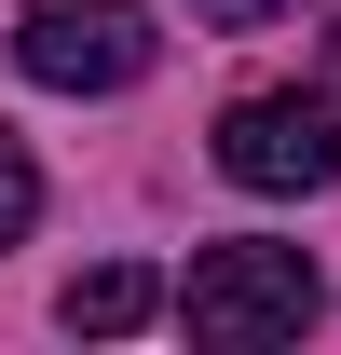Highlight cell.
Wrapping results in <instances>:
<instances>
[{
  "label": "cell",
  "mask_w": 341,
  "mask_h": 355,
  "mask_svg": "<svg viewBox=\"0 0 341 355\" xmlns=\"http://www.w3.org/2000/svg\"><path fill=\"white\" fill-rule=\"evenodd\" d=\"M218 178L232 191H328L341 178V83H259L218 110Z\"/></svg>",
  "instance_id": "3957f363"
},
{
  "label": "cell",
  "mask_w": 341,
  "mask_h": 355,
  "mask_svg": "<svg viewBox=\"0 0 341 355\" xmlns=\"http://www.w3.org/2000/svg\"><path fill=\"white\" fill-rule=\"evenodd\" d=\"M69 328H82V342H123V328H150V314H164V273H137V260H110V273H82V287H69Z\"/></svg>",
  "instance_id": "277c9868"
},
{
  "label": "cell",
  "mask_w": 341,
  "mask_h": 355,
  "mask_svg": "<svg viewBox=\"0 0 341 355\" xmlns=\"http://www.w3.org/2000/svg\"><path fill=\"white\" fill-rule=\"evenodd\" d=\"M42 219V164H28V137H0V246H28Z\"/></svg>",
  "instance_id": "5b68a950"
},
{
  "label": "cell",
  "mask_w": 341,
  "mask_h": 355,
  "mask_svg": "<svg viewBox=\"0 0 341 355\" xmlns=\"http://www.w3.org/2000/svg\"><path fill=\"white\" fill-rule=\"evenodd\" d=\"M150 55H164L150 0H28L14 14V69L42 96H123V83H150Z\"/></svg>",
  "instance_id": "7a4b0ae2"
},
{
  "label": "cell",
  "mask_w": 341,
  "mask_h": 355,
  "mask_svg": "<svg viewBox=\"0 0 341 355\" xmlns=\"http://www.w3.org/2000/svg\"><path fill=\"white\" fill-rule=\"evenodd\" d=\"M328 314V273L300 260V246H205L191 260V287H177V328L191 342H218V355H246V342H300Z\"/></svg>",
  "instance_id": "6da1fadb"
},
{
  "label": "cell",
  "mask_w": 341,
  "mask_h": 355,
  "mask_svg": "<svg viewBox=\"0 0 341 355\" xmlns=\"http://www.w3.org/2000/svg\"><path fill=\"white\" fill-rule=\"evenodd\" d=\"M314 14H328V69H341V0H314Z\"/></svg>",
  "instance_id": "52a82bcc"
},
{
  "label": "cell",
  "mask_w": 341,
  "mask_h": 355,
  "mask_svg": "<svg viewBox=\"0 0 341 355\" xmlns=\"http://www.w3.org/2000/svg\"><path fill=\"white\" fill-rule=\"evenodd\" d=\"M191 14H205V28H273L287 0H191Z\"/></svg>",
  "instance_id": "8992f818"
}]
</instances>
